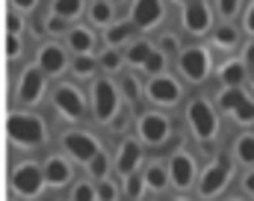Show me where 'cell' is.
I'll use <instances>...</instances> for the list:
<instances>
[{
  "label": "cell",
  "instance_id": "1",
  "mask_svg": "<svg viewBox=\"0 0 254 201\" xmlns=\"http://www.w3.org/2000/svg\"><path fill=\"white\" fill-rule=\"evenodd\" d=\"M6 134L15 145H27V148H36L48 139V128L39 116L33 113H12L9 122H6Z\"/></svg>",
  "mask_w": 254,
  "mask_h": 201
},
{
  "label": "cell",
  "instance_id": "2",
  "mask_svg": "<svg viewBox=\"0 0 254 201\" xmlns=\"http://www.w3.org/2000/svg\"><path fill=\"white\" fill-rule=\"evenodd\" d=\"M92 107H95V119L98 122H110L119 113V89L113 80L101 77L92 86Z\"/></svg>",
  "mask_w": 254,
  "mask_h": 201
},
{
  "label": "cell",
  "instance_id": "3",
  "mask_svg": "<svg viewBox=\"0 0 254 201\" xmlns=\"http://www.w3.org/2000/svg\"><path fill=\"white\" fill-rule=\"evenodd\" d=\"M187 119H190L192 125V134L198 136L201 142H210L216 131H219V122H216V113H213V107L204 101V98H195L190 104V110H187Z\"/></svg>",
  "mask_w": 254,
  "mask_h": 201
},
{
  "label": "cell",
  "instance_id": "4",
  "mask_svg": "<svg viewBox=\"0 0 254 201\" xmlns=\"http://www.w3.org/2000/svg\"><path fill=\"white\" fill-rule=\"evenodd\" d=\"M42 184H45V175L36 163H21L12 172V190L24 199H36L42 193Z\"/></svg>",
  "mask_w": 254,
  "mask_h": 201
},
{
  "label": "cell",
  "instance_id": "5",
  "mask_svg": "<svg viewBox=\"0 0 254 201\" xmlns=\"http://www.w3.org/2000/svg\"><path fill=\"white\" fill-rule=\"evenodd\" d=\"M54 104H57V110L63 113L68 122H80V119H83L86 104H83L80 89H74V86H60L57 95H54Z\"/></svg>",
  "mask_w": 254,
  "mask_h": 201
},
{
  "label": "cell",
  "instance_id": "6",
  "mask_svg": "<svg viewBox=\"0 0 254 201\" xmlns=\"http://www.w3.org/2000/svg\"><path fill=\"white\" fill-rule=\"evenodd\" d=\"M181 71H184V77L192 80V83L204 80L207 71H210V54H207L204 48H190V51H184V54H181Z\"/></svg>",
  "mask_w": 254,
  "mask_h": 201
},
{
  "label": "cell",
  "instance_id": "7",
  "mask_svg": "<svg viewBox=\"0 0 254 201\" xmlns=\"http://www.w3.org/2000/svg\"><path fill=\"white\" fill-rule=\"evenodd\" d=\"M63 145L65 151L74 157V160H80V163H89L101 148H98V139L89 134H80V131H74V134H65L63 136Z\"/></svg>",
  "mask_w": 254,
  "mask_h": 201
},
{
  "label": "cell",
  "instance_id": "8",
  "mask_svg": "<svg viewBox=\"0 0 254 201\" xmlns=\"http://www.w3.org/2000/svg\"><path fill=\"white\" fill-rule=\"evenodd\" d=\"M228 178H231V163H228L225 157H219V160L204 172V178H201V196L210 199V196L222 193L225 184H228Z\"/></svg>",
  "mask_w": 254,
  "mask_h": 201
},
{
  "label": "cell",
  "instance_id": "9",
  "mask_svg": "<svg viewBox=\"0 0 254 201\" xmlns=\"http://www.w3.org/2000/svg\"><path fill=\"white\" fill-rule=\"evenodd\" d=\"M148 95H151V101L154 104H178V98H181V86H178V80H172V77H166V74H154L151 77V83H148Z\"/></svg>",
  "mask_w": 254,
  "mask_h": 201
},
{
  "label": "cell",
  "instance_id": "10",
  "mask_svg": "<svg viewBox=\"0 0 254 201\" xmlns=\"http://www.w3.org/2000/svg\"><path fill=\"white\" fill-rule=\"evenodd\" d=\"M139 136H142V142H148V145L166 142V136H169V119L160 116V113L142 116V119H139Z\"/></svg>",
  "mask_w": 254,
  "mask_h": 201
},
{
  "label": "cell",
  "instance_id": "11",
  "mask_svg": "<svg viewBox=\"0 0 254 201\" xmlns=\"http://www.w3.org/2000/svg\"><path fill=\"white\" fill-rule=\"evenodd\" d=\"M45 92V71L36 66V68H27L21 74V83H18V98L24 104H36Z\"/></svg>",
  "mask_w": 254,
  "mask_h": 201
},
{
  "label": "cell",
  "instance_id": "12",
  "mask_svg": "<svg viewBox=\"0 0 254 201\" xmlns=\"http://www.w3.org/2000/svg\"><path fill=\"white\" fill-rule=\"evenodd\" d=\"M219 104H222V110L237 113V122H243V125L254 122V104L252 101H246V95H243L237 86H231V89L219 98Z\"/></svg>",
  "mask_w": 254,
  "mask_h": 201
},
{
  "label": "cell",
  "instance_id": "13",
  "mask_svg": "<svg viewBox=\"0 0 254 201\" xmlns=\"http://www.w3.org/2000/svg\"><path fill=\"white\" fill-rule=\"evenodd\" d=\"M160 18H163V3H160V0H133V15H130V21H133L139 30H151Z\"/></svg>",
  "mask_w": 254,
  "mask_h": 201
},
{
  "label": "cell",
  "instance_id": "14",
  "mask_svg": "<svg viewBox=\"0 0 254 201\" xmlns=\"http://www.w3.org/2000/svg\"><path fill=\"white\" fill-rule=\"evenodd\" d=\"M169 175H172V181H175L178 190H187L192 184V178H195V160L187 151H178L172 157V163H169Z\"/></svg>",
  "mask_w": 254,
  "mask_h": 201
},
{
  "label": "cell",
  "instance_id": "15",
  "mask_svg": "<svg viewBox=\"0 0 254 201\" xmlns=\"http://www.w3.org/2000/svg\"><path fill=\"white\" fill-rule=\"evenodd\" d=\"M184 27L190 33H207L210 30V9L204 0H192L184 9Z\"/></svg>",
  "mask_w": 254,
  "mask_h": 201
},
{
  "label": "cell",
  "instance_id": "16",
  "mask_svg": "<svg viewBox=\"0 0 254 201\" xmlns=\"http://www.w3.org/2000/svg\"><path fill=\"white\" fill-rule=\"evenodd\" d=\"M65 66H68V57H65V51L60 45H45L39 51V68L45 74H63Z\"/></svg>",
  "mask_w": 254,
  "mask_h": 201
},
{
  "label": "cell",
  "instance_id": "17",
  "mask_svg": "<svg viewBox=\"0 0 254 201\" xmlns=\"http://www.w3.org/2000/svg\"><path fill=\"white\" fill-rule=\"evenodd\" d=\"M42 175H45V184L48 187H65L71 181V166H68V160H63V157H51L45 163Z\"/></svg>",
  "mask_w": 254,
  "mask_h": 201
},
{
  "label": "cell",
  "instance_id": "18",
  "mask_svg": "<svg viewBox=\"0 0 254 201\" xmlns=\"http://www.w3.org/2000/svg\"><path fill=\"white\" fill-rule=\"evenodd\" d=\"M136 166H139V145L127 139L125 145H122V151H119V160H116V169H119L122 175H130V172H133Z\"/></svg>",
  "mask_w": 254,
  "mask_h": 201
},
{
  "label": "cell",
  "instance_id": "19",
  "mask_svg": "<svg viewBox=\"0 0 254 201\" xmlns=\"http://www.w3.org/2000/svg\"><path fill=\"white\" fill-rule=\"evenodd\" d=\"M68 48L77 51V54H89V51L95 48V36H92V30H86V27H74V30H68Z\"/></svg>",
  "mask_w": 254,
  "mask_h": 201
},
{
  "label": "cell",
  "instance_id": "20",
  "mask_svg": "<svg viewBox=\"0 0 254 201\" xmlns=\"http://www.w3.org/2000/svg\"><path fill=\"white\" fill-rule=\"evenodd\" d=\"M136 30V24L133 21H122V24H113L110 30H107V45L110 48H119L122 42H127L130 39V33Z\"/></svg>",
  "mask_w": 254,
  "mask_h": 201
},
{
  "label": "cell",
  "instance_id": "21",
  "mask_svg": "<svg viewBox=\"0 0 254 201\" xmlns=\"http://www.w3.org/2000/svg\"><path fill=\"white\" fill-rule=\"evenodd\" d=\"M145 184L151 187V190H166V184H169V172L163 169V163H151L148 166V172H145Z\"/></svg>",
  "mask_w": 254,
  "mask_h": 201
},
{
  "label": "cell",
  "instance_id": "22",
  "mask_svg": "<svg viewBox=\"0 0 254 201\" xmlns=\"http://www.w3.org/2000/svg\"><path fill=\"white\" fill-rule=\"evenodd\" d=\"M89 21L92 24H110L113 21V3L110 0H95L89 9Z\"/></svg>",
  "mask_w": 254,
  "mask_h": 201
},
{
  "label": "cell",
  "instance_id": "23",
  "mask_svg": "<svg viewBox=\"0 0 254 201\" xmlns=\"http://www.w3.org/2000/svg\"><path fill=\"white\" fill-rule=\"evenodd\" d=\"M219 74H222V80H225L228 86H240V83L246 80V66L234 60V63H225V66H222V71H219Z\"/></svg>",
  "mask_w": 254,
  "mask_h": 201
},
{
  "label": "cell",
  "instance_id": "24",
  "mask_svg": "<svg viewBox=\"0 0 254 201\" xmlns=\"http://www.w3.org/2000/svg\"><path fill=\"white\" fill-rule=\"evenodd\" d=\"M151 54H154V48H151L148 42H136V45H130V51H127V63L145 68V63H148Z\"/></svg>",
  "mask_w": 254,
  "mask_h": 201
},
{
  "label": "cell",
  "instance_id": "25",
  "mask_svg": "<svg viewBox=\"0 0 254 201\" xmlns=\"http://www.w3.org/2000/svg\"><path fill=\"white\" fill-rule=\"evenodd\" d=\"M80 12H83V0H54V15L77 18Z\"/></svg>",
  "mask_w": 254,
  "mask_h": 201
},
{
  "label": "cell",
  "instance_id": "26",
  "mask_svg": "<svg viewBox=\"0 0 254 201\" xmlns=\"http://www.w3.org/2000/svg\"><path fill=\"white\" fill-rule=\"evenodd\" d=\"M142 187H145V175H139V172L133 169V172L127 175V181H125V193H127V199H139V196L145 193Z\"/></svg>",
  "mask_w": 254,
  "mask_h": 201
},
{
  "label": "cell",
  "instance_id": "27",
  "mask_svg": "<svg viewBox=\"0 0 254 201\" xmlns=\"http://www.w3.org/2000/svg\"><path fill=\"white\" fill-rule=\"evenodd\" d=\"M237 157H240L246 166H252L254 163V136H240V139H237Z\"/></svg>",
  "mask_w": 254,
  "mask_h": 201
},
{
  "label": "cell",
  "instance_id": "28",
  "mask_svg": "<svg viewBox=\"0 0 254 201\" xmlns=\"http://www.w3.org/2000/svg\"><path fill=\"white\" fill-rule=\"evenodd\" d=\"M237 39H240V36H237V30H234V27H219V30H216V36H213V42H216L219 48H225V51H231V48L237 45Z\"/></svg>",
  "mask_w": 254,
  "mask_h": 201
},
{
  "label": "cell",
  "instance_id": "29",
  "mask_svg": "<svg viewBox=\"0 0 254 201\" xmlns=\"http://www.w3.org/2000/svg\"><path fill=\"white\" fill-rule=\"evenodd\" d=\"M86 169H89V175H92V178H104V175H107V169H110V157H107L104 151H98V154L89 160V166H86Z\"/></svg>",
  "mask_w": 254,
  "mask_h": 201
},
{
  "label": "cell",
  "instance_id": "30",
  "mask_svg": "<svg viewBox=\"0 0 254 201\" xmlns=\"http://www.w3.org/2000/svg\"><path fill=\"white\" fill-rule=\"evenodd\" d=\"M71 68H74L77 77H92V71H95V60H92L89 54H80V57L71 63Z\"/></svg>",
  "mask_w": 254,
  "mask_h": 201
},
{
  "label": "cell",
  "instance_id": "31",
  "mask_svg": "<svg viewBox=\"0 0 254 201\" xmlns=\"http://www.w3.org/2000/svg\"><path fill=\"white\" fill-rule=\"evenodd\" d=\"M45 30L54 33V36H65V33H68V18H63V15H51V18H45Z\"/></svg>",
  "mask_w": 254,
  "mask_h": 201
},
{
  "label": "cell",
  "instance_id": "32",
  "mask_svg": "<svg viewBox=\"0 0 254 201\" xmlns=\"http://www.w3.org/2000/svg\"><path fill=\"white\" fill-rule=\"evenodd\" d=\"M95 193H98V201H116L119 199V187H116V181H101V184L95 187Z\"/></svg>",
  "mask_w": 254,
  "mask_h": 201
},
{
  "label": "cell",
  "instance_id": "33",
  "mask_svg": "<svg viewBox=\"0 0 254 201\" xmlns=\"http://www.w3.org/2000/svg\"><path fill=\"white\" fill-rule=\"evenodd\" d=\"M122 92H125L127 101H133V104H136V101H139V80H136V77H130V74L122 77Z\"/></svg>",
  "mask_w": 254,
  "mask_h": 201
},
{
  "label": "cell",
  "instance_id": "34",
  "mask_svg": "<svg viewBox=\"0 0 254 201\" xmlns=\"http://www.w3.org/2000/svg\"><path fill=\"white\" fill-rule=\"evenodd\" d=\"M74 201H98V193H95V187L92 184H77L74 187Z\"/></svg>",
  "mask_w": 254,
  "mask_h": 201
},
{
  "label": "cell",
  "instance_id": "35",
  "mask_svg": "<svg viewBox=\"0 0 254 201\" xmlns=\"http://www.w3.org/2000/svg\"><path fill=\"white\" fill-rule=\"evenodd\" d=\"M166 68V57L160 54V51H154L151 57H148V63H145V71H151V74H160Z\"/></svg>",
  "mask_w": 254,
  "mask_h": 201
},
{
  "label": "cell",
  "instance_id": "36",
  "mask_svg": "<svg viewBox=\"0 0 254 201\" xmlns=\"http://www.w3.org/2000/svg\"><path fill=\"white\" fill-rule=\"evenodd\" d=\"M101 66L107 68V71H119V66H122V57L116 54V48H110V51L101 57Z\"/></svg>",
  "mask_w": 254,
  "mask_h": 201
},
{
  "label": "cell",
  "instance_id": "37",
  "mask_svg": "<svg viewBox=\"0 0 254 201\" xmlns=\"http://www.w3.org/2000/svg\"><path fill=\"white\" fill-rule=\"evenodd\" d=\"M18 54H21V39L15 33H9L6 36V57L9 60H18Z\"/></svg>",
  "mask_w": 254,
  "mask_h": 201
},
{
  "label": "cell",
  "instance_id": "38",
  "mask_svg": "<svg viewBox=\"0 0 254 201\" xmlns=\"http://www.w3.org/2000/svg\"><path fill=\"white\" fill-rule=\"evenodd\" d=\"M6 27H9V33H15V36L24 30V21L18 18V12H9V15H6Z\"/></svg>",
  "mask_w": 254,
  "mask_h": 201
},
{
  "label": "cell",
  "instance_id": "39",
  "mask_svg": "<svg viewBox=\"0 0 254 201\" xmlns=\"http://www.w3.org/2000/svg\"><path fill=\"white\" fill-rule=\"evenodd\" d=\"M237 6H240V0H219V12H222L225 18H231V15L237 12Z\"/></svg>",
  "mask_w": 254,
  "mask_h": 201
},
{
  "label": "cell",
  "instance_id": "40",
  "mask_svg": "<svg viewBox=\"0 0 254 201\" xmlns=\"http://www.w3.org/2000/svg\"><path fill=\"white\" fill-rule=\"evenodd\" d=\"M160 48H163L166 54H172V51H178V39H175V36H163V39H160Z\"/></svg>",
  "mask_w": 254,
  "mask_h": 201
},
{
  "label": "cell",
  "instance_id": "41",
  "mask_svg": "<svg viewBox=\"0 0 254 201\" xmlns=\"http://www.w3.org/2000/svg\"><path fill=\"white\" fill-rule=\"evenodd\" d=\"M12 6H15V9H21V12H30V9L36 6V0H12Z\"/></svg>",
  "mask_w": 254,
  "mask_h": 201
},
{
  "label": "cell",
  "instance_id": "42",
  "mask_svg": "<svg viewBox=\"0 0 254 201\" xmlns=\"http://www.w3.org/2000/svg\"><path fill=\"white\" fill-rule=\"evenodd\" d=\"M243 187H246V193H252L254 196V172H249V175L243 178Z\"/></svg>",
  "mask_w": 254,
  "mask_h": 201
},
{
  "label": "cell",
  "instance_id": "43",
  "mask_svg": "<svg viewBox=\"0 0 254 201\" xmlns=\"http://www.w3.org/2000/svg\"><path fill=\"white\" fill-rule=\"evenodd\" d=\"M246 27H249V33H254V3L249 9V15H246Z\"/></svg>",
  "mask_w": 254,
  "mask_h": 201
},
{
  "label": "cell",
  "instance_id": "44",
  "mask_svg": "<svg viewBox=\"0 0 254 201\" xmlns=\"http://www.w3.org/2000/svg\"><path fill=\"white\" fill-rule=\"evenodd\" d=\"M249 63H252V80H254V48H249Z\"/></svg>",
  "mask_w": 254,
  "mask_h": 201
},
{
  "label": "cell",
  "instance_id": "45",
  "mask_svg": "<svg viewBox=\"0 0 254 201\" xmlns=\"http://www.w3.org/2000/svg\"><path fill=\"white\" fill-rule=\"evenodd\" d=\"M178 3H187V0H178ZM190 3H192V0H190Z\"/></svg>",
  "mask_w": 254,
  "mask_h": 201
},
{
  "label": "cell",
  "instance_id": "46",
  "mask_svg": "<svg viewBox=\"0 0 254 201\" xmlns=\"http://www.w3.org/2000/svg\"><path fill=\"white\" fill-rule=\"evenodd\" d=\"M175 201H187V199H175Z\"/></svg>",
  "mask_w": 254,
  "mask_h": 201
},
{
  "label": "cell",
  "instance_id": "47",
  "mask_svg": "<svg viewBox=\"0 0 254 201\" xmlns=\"http://www.w3.org/2000/svg\"><path fill=\"white\" fill-rule=\"evenodd\" d=\"M116 3H119V0H116Z\"/></svg>",
  "mask_w": 254,
  "mask_h": 201
}]
</instances>
